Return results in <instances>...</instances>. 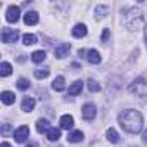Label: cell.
<instances>
[{"label": "cell", "instance_id": "6da1fadb", "mask_svg": "<svg viewBox=\"0 0 147 147\" xmlns=\"http://www.w3.org/2000/svg\"><path fill=\"white\" fill-rule=\"evenodd\" d=\"M119 125L128 133H138L144 126V116L135 109H126L119 114Z\"/></svg>", "mask_w": 147, "mask_h": 147}, {"label": "cell", "instance_id": "7a4b0ae2", "mask_svg": "<svg viewBox=\"0 0 147 147\" xmlns=\"http://www.w3.org/2000/svg\"><path fill=\"white\" fill-rule=\"evenodd\" d=\"M142 21V12L137 9H130L126 14V24L130 26V30H137V24Z\"/></svg>", "mask_w": 147, "mask_h": 147}, {"label": "cell", "instance_id": "3957f363", "mask_svg": "<svg viewBox=\"0 0 147 147\" xmlns=\"http://www.w3.org/2000/svg\"><path fill=\"white\" fill-rule=\"evenodd\" d=\"M82 116H83V119L92 121V119L97 116V107H95V104H92V102L83 104V107H82Z\"/></svg>", "mask_w": 147, "mask_h": 147}, {"label": "cell", "instance_id": "277c9868", "mask_svg": "<svg viewBox=\"0 0 147 147\" xmlns=\"http://www.w3.org/2000/svg\"><path fill=\"white\" fill-rule=\"evenodd\" d=\"M19 38V31L18 30H11V28H4L2 30V42L5 43H12Z\"/></svg>", "mask_w": 147, "mask_h": 147}, {"label": "cell", "instance_id": "5b68a950", "mask_svg": "<svg viewBox=\"0 0 147 147\" xmlns=\"http://www.w3.org/2000/svg\"><path fill=\"white\" fill-rule=\"evenodd\" d=\"M12 135H14L16 142H19V144H21V142H24V140L30 137V128H28L26 125H21L19 128H16V130H14V133H12Z\"/></svg>", "mask_w": 147, "mask_h": 147}, {"label": "cell", "instance_id": "8992f818", "mask_svg": "<svg viewBox=\"0 0 147 147\" xmlns=\"http://www.w3.org/2000/svg\"><path fill=\"white\" fill-rule=\"evenodd\" d=\"M19 14H21V9L18 5H9L7 7V14H5V19L9 23H18L19 21Z\"/></svg>", "mask_w": 147, "mask_h": 147}, {"label": "cell", "instance_id": "52a82bcc", "mask_svg": "<svg viewBox=\"0 0 147 147\" xmlns=\"http://www.w3.org/2000/svg\"><path fill=\"white\" fill-rule=\"evenodd\" d=\"M69 50H71V45L69 43H59L55 47V57L57 59H64L69 54Z\"/></svg>", "mask_w": 147, "mask_h": 147}, {"label": "cell", "instance_id": "ba28073f", "mask_svg": "<svg viewBox=\"0 0 147 147\" xmlns=\"http://www.w3.org/2000/svg\"><path fill=\"white\" fill-rule=\"evenodd\" d=\"M59 125H61V128L69 130V128H73V125H75V118H73L71 114H64V116H61Z\"/></svg>", "mask_w": 147, "mask_h": 147}, {"label": "cell", "instance_id": "9c48e42d", "mask_svg": "<svg viewBox=\"0 0 147 147\" xmlns=\"http://www.w3.org/2000/svg\"><path fill=\"white\" fill-rule=\"evenodd\" d=\"M21 109H23L24 113H31V111L35 109V99H33V97H24L23 102H21Z\"/></svg>", "mask_w": 147, "mask_h": 147}, {"label": "cell", "instance_id": "30bf717a", "mask_svg": "<svg viewBox=\"0 0 147 147\" xmlns=\"http://www.w3.org/2000/svg\"><path fill=\"white\" fill-rule=\"evenodd\" d=\"M71 35L75 36V38H83V36L87 35V26H85V24H82V23H80V24H76L75 28L71 30Z\"/></svg>", "mask_w": 147, "mask_h": 147}, {"label": "cell", "instance_id": "8fae6325", "mask_svg": "<svg viewBox=\"0 0 147 147\" xmlns=\"http://www.w3.org/2000/svg\"><path fill=\"white\" fill-rule=\"evenodd\" d=\"M38 12H35V11H30V12H26L24 14V23L28 24V26H33V24H36L38 23Z\"/></svg>", "mask_w": 147, "mask_h": 147}, {"label": "cell", "instance_id": "7c38bea8", "mask_svg": "<svg viewBox=\"0 0 147 147\" xmlns=\"http://www.w3.org/2000/svg\"><path fill=\"white\" fill-rule=\"evenodd\" d=\"M87 61H88L90 64H99V62H100V54H99V50H95V49L88 50V52H87Z\"/></svg>", "mask_w": 147, "mask_h": 147}, {"label": "cell", "instance_id": "4fadbf2b", "mask_svg": "<svg viewBox=\"0 0 147 147\" xmlns=\"http://www.w3.org/2000/svg\"><path fill=\"white\" fill-rule=\"evenodd\" d=\"M52 88H54L55 92H62V90L66 88V80H64V76H57V78L52 82Z\"/></svg>", "mask_w": 147, "mask_h": 147}, {"label": "cell", "instance_id": "5bb4252c", "mask_svg": "<svg viewBox=\"0 0 147 147\" xmlns=\"http://www.w3.org/2000/svg\"><path fill=\"white\" fill-rule=\"evenodd\" d=\"M83 90V82H75V83H73L71 87H69V95H73V97H75V95H80V92Z\"/></svg>", "mask_w": 147, "mask_h": 147}, {"label": "cell", "instance_id": "9a60e30c", "mask_svg": "<svg viewBox=\"0 0 147 147\" xmlns=\"http://www.w3.org/2000/svg\"><path fill=\"white\" fill-rule=\"evenodd\" d=\"M50 128H52V126L49 125L47 119H38V121H36V131H38V133H47Z\"/></svg>", "mask_w": 147, "mask_h": 147}, {"label": "cell", "instance_id": "2e32d148", "mask_svg": "<svg viewBox=\"0 0 147 147\" xmlns=\"http://www.w3.org/2000/svg\"><path fill=\"white\" fill-rule=\"evenodd\" d=\"M47 138H49L50 142H57V140L61 138V130L55 128V126H52V128L47 131Z\"/></svg>", "mask_w": 147, "mask_h": 147}, {"label": "cell", "instance_id": "e0dca14e", "mask_svg": "<svg viewBox=\"0 0 147 147\" xmlns=\"http://www.w3.org/2000/svg\"><path fill=\"white\" fill-rule=\"evenodd\" d=\"M0 99H2V102H4L5 106H11V104H14V100H16V95H14L12 92H2Z\"/></svg>", "mask_w": 147, "mask_h": 147}, {"label": "cell", "instance_id": "ac0fdd59", "mask_svg": "<svg viewBox=\"0 0 147 147\" xmlns=\"http://www.w3.org/2000/svg\"><path fill=\"white\" fill-rule=\"evenodd\" d=\"M45 57H47V54H45L43 50H35V52L31 54V61H33L35 64L43 62V61H45Z\"/></svg>", "mask_w": 147, "mask_h": 147}, {"label": "cell", "instance_id": "d6986e66", "mask_svg": "<svg viewBox=\"0 0 147 147\" xmlns=\"http://www.w3.org/2000/svg\"><path fill=\"white\" fill-rule=\"evenodd\" d=\"M67 140H69V142H80V140H83V131H80V130L71 131V133L67 135Z\"/></svg>", "mask_w": 147, "mask_h": 147}, {"label": "cell", "instance_id": "ffe728a7", "mask_svg": "<svg viewBox=\"0 0 147 147\" xmlns=\"http://www.w3.org/2000/svg\"><path fill=\"white\" fill-rule=\"evenodd\" d=\"M106 137H107V140H109L111 144H116V142L119 140V135H118V131H116L114 128H109V130L106 131Z\"/></svg>", "mask_w": 147, "mask_h": 147}, {"label": "cell", "instance_id": "44dd1931", "mask_svg": "<svg viewBox=\"0 0 147 147\" xmlns=\"http://www.w3.org/2000/svg\"><path fill=\"white\" fill-rule=\"evenodd\" d=\"M11 73H12V66L4 61L2 64H0V75H2V76H9Z\"/></svg>", "mask_w": 147, "mask_h": 147}, {"label": "cell", "instance_id": "7402d4cb", "mask_svg": "<svg viewBox=\"0 0 147 147\" xmlns=\"http://www.w3.org/2000/svg\"><path fill=\"white\" fill-rule=\"evenodd\" d=\"M144 87H145V80H144V78H137V80L133 82V85H131L128 90H130V92H135L137 88H138V90H142Z\"/></svg>", "mask_w": 147, "mask_h": 147}, {"label": "cell", "instance_id": "603a6c76", "mask_svg": "<svg viewBox=\"0 0 147 147\" xmlns=\"http://www.w3.org/2000/svg\"><path fill=\"white\" fill-rule=\"evenodd\" d=\"M49 73H50V69H49V67L35 69V78H38V80H43V78H47V76H49Z\"/></svg>", "mask_w": 147, "mask_h": 147}, {"label": "cell", "instance_id": "cb8c5ba5", "mask_svg": "<svg viewBox=\"0 0 147 147\" xmlns=\"http://www.w3.org/2000/svg\"><path fill=\"white\" fill-rule=\"evenodd\" d=\"M109 11V7L107 5H99L97 9H95V19H102V18H106V12Z\"/></svg>", "mask_w": 147, "mask_h": 147}, {"label": "cell", "instance_id": "d4e9b609", "mask_svg": "<svg viewBox=\"0 0 147 147\" xmlns=\"http://www.w3.org/2000/svg\"><path fill=\"white\" fill-rule=\"evenodd\" d=\"M23 43H24V45H33V43H36V36L31 35V33H26V35L23 36Z\"/></svg>", "mask_w": 147, "mask_h": 147}, {"label": "cell", "instance_id": "484cf974", "mask_svg": "<svg viewBox=\"0 0 147 147\" xmlns=\"http://www.w3.org/2000/svg\"><path fill=\"white\" fill-rule=\"evenodd\" d=\"M87 88H88L90 92H99V90H100V85H99L95 80H88V82H87Z\"/></svg>", "mask_w": 147, "mask_h": 147}, {"label": "cell", "instance_id": "4316f807", "mask_svg": "<svg viewBox=\"0 0 147 147\" xmlns=\"http://www.w3.org/2000/svg\"><path fill=\"white\" fill-rule=\"evenodd\" d=\"M18 88H19V90H28V88H30V82H28L26 78H19V80H18Z\"/></svg>", "mask_w": 147, "mask_h": 147}, {"label": "cell", "instance_id": "83f0119b", "mask_svg": "<svg viewBox=\"0 0 147 147\" xmlns=\"http://www.w3.org/2000/svg\"><path fill=\"white\" fill-rule=\"evenodd\" d=\"M107 38H109V30H104V33H102V42H107Z\"/></svg>", "mask_w": 147, "mask_h": 147}, {"label": "cell", "instance_id": "f1b7e54d", "mask_svg": "<svg viewBox=\"0 0 147 147\" xmlns=\"http://www.w3.org/2000/svg\"><path fill=\"white\" fill-rule=\"evenodd\" d=\"M142 138H144V142H145V144H147V130H145V131H144V135H142Z\"/></svg>", "mask_w": 147, "mask_h": 147}, {"label": "cell", "instance_id": "f546056e", "mask_svg": "<svg viewBox=\"0 0 147 147\" xmlns=\"http://www.w3.org/2000/svg\"><path fill=\"white\" fill-rule=\"evenodd\" d=\"M0 147H12L11 144H7V142H2V145H0Z\"/></svg>", "mask_w": 147, "mask_h": 147}, {"label": "cell", "instance_id": "4dcf8cb0", "mask_svg": "<svg viewBox=\"0 0 147 147\" xmlns=\"http://www.w3.org/2000/svg\"><path fill=\"white\" fill-rule=\"evenodd\" d=\"M144 33H145V45H147V26H145V30H144Z\"/></svg>", "mask_w": 147, "mask_h": 147}, {"label": "cell", "instance_id": "1f68e13d", "mask_svg": "<svg viewBox=\"0 0 147 147\" xmlns=\"http://www.w3.org/2000/svg\"><path fill=\"white\" fill-rule=\"evenodd\" d=\"M26 147H36V145H35V144H28Z\"/></svg>", "mask_w": 147, "mask_h": 147}]
</instances>
